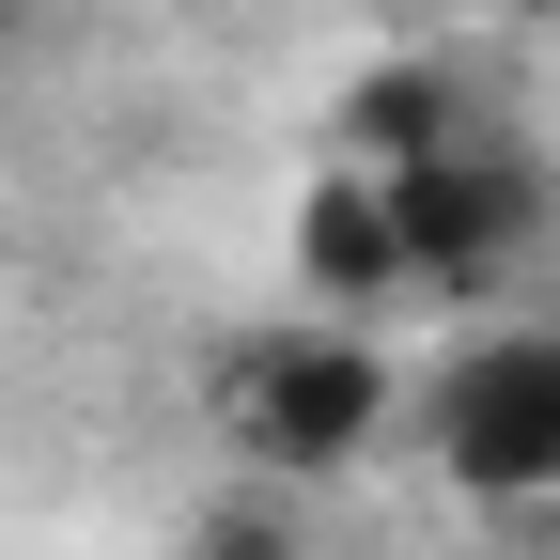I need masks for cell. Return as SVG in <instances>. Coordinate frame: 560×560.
<instances>
[{
    "label": "cell",
    "mask_w": 560,
    "mask_h": 560,
    "mask_svg": "<svg viewBox=\"0 0 560 560\" xmlns=\"http://www.w3.org/2000/svg\"><path fill=\"white\" fill-rule=\"evenodd\" d=\"M219 420H234V452L265 482H327V467H359L389 436V359L359 327H249L219 359Z\"/></svg>",
    "instance_id": "1"
},
{
    "label": "cell",
    "mask_w": 560,
    "mask_h": 560,
    "mask_svg": "<svg viewBox=\"0 0 560 560\" xmlns=\"http://www.w3.org/2000/svg\"><path fill=\"white\" fill-rule=\"evenodd\" d=\"M420 436H436V467L467 499L560 514V327H499V342H467V359H436Z\"/></svg>",
    "instance_id": "2"
},
{
    "label": "cell",
    "mask_w": 560,
    "mask_h": 560,
    "mask_svg": "<svg viewBox=\"0 0 560 560\" xmlns=\"http://www.w3.org/2000/svg\"><path fill=\"white\" fill-rule=\"evenodd\" d=\"M389 219H405V296H482L545 234V172L499 156V140H452V156L389 172Z\"/></svg>",
    "instance_id": "3"
},
{
    "label": "cell",
    "mask_w": 560,
    "mask_h": 560,
    "mask_svg": "<svg viewBox=\"0 0 560 560\" xmlns=\"http://www.w3.org/2000/svg\"><path fill=\"white\" fill-rule=\"evenodd\" d=\"M296 296H327V312L405 296V219H389V172L327 156V172L296 187Z\"/></svg>",
    "instance_id": "4"
},
{
    "label": "cell",
    "mask_w": 560,
    "mask_h": 560,
    "mask_svg": "<svg viewBox=\"0 0 560 560\" xmlns=\"http://www.w3.org/2000/svg\"><path fill=\"white\" fill-rule=\"evenodd\" d=\"M452 140H482L467 125V79L452 62H359L342 79V109H327V156H359V172H420V156H452Z\"/></svg>",
    "instance_id": "5"
},
{
    "label": "cell",
    "mask_w": 560,
    "mask_h": 560,
    "mask_svg": "<svg viewBox=\"0 0 560 560\" xmlns=\"http://www.w3.org/2000/svg\"><path fill=\"white\" fill-rule=\"evenodd\" d=\"M187 560H312V529H296V514H280L265 482H249V499H219V514L187 529Z\"/></svg>",
    "instance_id": "6"
}]
</instances>
